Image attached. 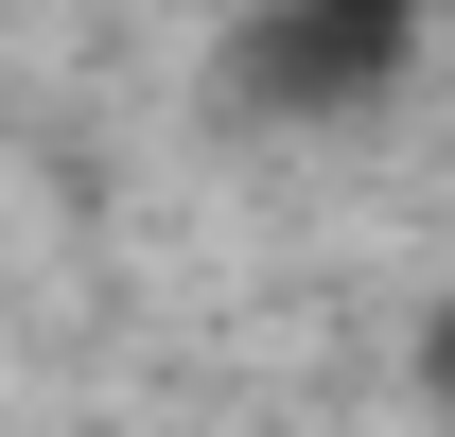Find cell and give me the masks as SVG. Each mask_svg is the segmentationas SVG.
Returning <instances> with one entry per match:
<instances>
[{
    "mask_svg": "<svg viewBox=\"0 0 455 437\" xmlns=\"http://www.w3.org/2000/svg\"><path fill=\"white\" fill-rule=\"evenodd\" d=\"M420 18H455V0H420Z\"/></svg>",
    "mask_w": 455,
    "mask_h": 437,
    "instance_id": "3",
    "label": "cell"
},
{
    "mask_svg": "<svg viewBox=\"0 0 455 437\" xmlns=\"http://www.w3.org/2000/svg\"><path fill=\"white\" fill-rule=\"evenodd\" d=\"M438 402H455V332H438Z\"/></svg>",
    "mask_w": 455,
    "mask_h": 437,
    "instance_id": "2",
    "label": "cell"
},
{
    "mask_svg": "<svg viewBox=\"0 0 455 437\" xmlns=\"http://www.w3.org/2000/svg\"><path fill=\"white\" fill-rule=\"evenodd\" d=\"M403 53H420V0H281V18L245 36V106L333 123V106H368Z\"/></svg>",
    "mask_w": 455,
    "mask_h": 437,
    "instance_id": "1",
    "label": "cell"
}]
</instances>
